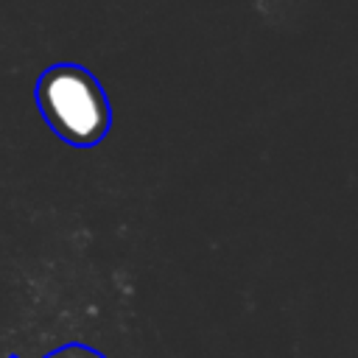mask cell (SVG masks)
<instances>
[{
  "mask_svg": "<svg viewBox=\"0 0 358 358\" xmlns=\"http://www.w3.org/2000/svg\"><path fill=\"white\" fill-rule=\"evenodd\" d=\"M34 101L48 129L73 148H95L112 129L106 90L81 64L59 62L39 73Z\"/></svg>",
  "mask_w": 358,
  "mask_h": 358,
  "instance_id": "1",
  "label": "cell"
},
{
  "mask_svg": "<svg viewBox=\"0 0 358 358\" xmlns=\"http://www.w3.org/2000/svg\"><path fill=\"white\" fill-rule=\"evenodd\" d=\"M8 358H20V355H8ZM42 358H106L101 350L90 347V344H81V341H70V344H62L56 350H50L48 355Z\"/></svg>",
  "mask_w": 358,
  "mask_h": 358,
  "instance_id": "2",
  "label": "cell"
}]
</instances>
